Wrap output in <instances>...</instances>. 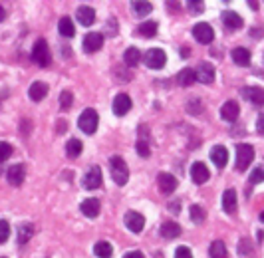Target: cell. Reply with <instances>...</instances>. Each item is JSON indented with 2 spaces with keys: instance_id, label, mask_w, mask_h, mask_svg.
I'll return each mask as SVG.
<instances>
[{
  "instance_id": "cell-1",
  "label": "cell",
  "mask_w": 264,
  "mask_h": 258,
  "mask_svg": "<svg viewBox=\"0 0 264 258\" xmlns=\"http://www.w3.org/2000/svg\"><path fill=\"white\" fill-rule=\"evenodd\" d=\"M109 175H111L113 183L119 185V187H123V185L129 181V169H127L125 161H123L119 155H113V157L109 159Z\"/></svg>"
},
{
  "instance_id": "cell-2",
  "label": "cell",
  "mask_w": 264,
  "mask_h": 258,
  "mask_svg": "<svg viewBox=\"0 0 264 258\" xmlns=\"http://www.w3.org/2000/svg\"><path fill=\"white\" fill-rule=\"evenodd\" d=\"M98 125H100L98 111H96V109H92V107L84 109V111H82V115H80V119H78V127H80L84 133L94 135V133L98 131Z\"/></svg>"
},
{
  "instance_id": "cell-3",
  "label": "cell",
  "mask_w": 264,
  "mask_h": 258,
  "mask_svg": "<svg viewBox=\"0 0 264 258\" xmlns=\"http://www.w3.org/2000/svg\"><path fill=\"white\" fill-rule=\"evenodd\" d=\"M32 60L40 66V68H46L50 66L52 62V56H50V48H48V42L46 40H38L32 48Z\"/></svg>"
},
{
  "instance_id": "cell-4",
  "label": "cell",
  "mask_w": 264,
  "mask_h": 258,
  "mask_svg": "<svg viewBox=\"0 0 264 258\" xmlns=\"http://www.w3.org/2000/svg\"><path fill=\"white\" fill-rule=\"evenodd\" d=\"M252 161H254V147L246 145V143H240L236 147V169L238 171H246Z\"/></svg>"
},
{
  "instance_id": "cell-5",
  "label": "cell",
  "mask_w": 264,
  "mask_h": 258,
  "mask_svg": "<svg viewBox=\"0 0 264 258\" xmlns=\"http://www.w3.org/2000/svg\"><path fill=\"white\" fill-rule=\"evenodd\" d=\"M143 60H145L147 68H151V70H161V68L167 64V54L161 50V48H151V50L145 52Z\"/></svg>"
},
{
  "instance_id": "cell-6",
  "label": "cell",
  "mask_w": 264,
  "mask_h": 258,
  "mask_svg": "<svg viewBox=\"0 0 264 258\" xmlns=\"http://www.w3.org/2000/svg\"><path fill=\"white\" fill-rule=\"evenodd\" d=\"M123 222H125L127 230H131V232L139 234V232L143 230V226H145V216H143L141 212H137V210H127V212H125Z\"/></svg>"
},
{
  "instance_id": "cell-7",
  "label": "cell",
  "mask_w": 264,
  "mask_h": 258,
  "mask_svg": "<svg viewBox=\"0 0 264 258\" xmlns=\"http://www.w3.org/2000/svg\"><path fill=\"white\" fill-rule=\"evenodd\" d=\"M193 36H195V40L201 42V44H211L212 38H214V30H212L211 24L199 22V24L193 26Z\"/></svg>"
},
{
  "instance_id": "cell-8",
  "label": "cell",
  "mask_w": 264,
  "mask_h": 258,
  "mask_svg": "<svg viewBox=\"0 0 264 258\" xmlns=\"http://www.w3.org/2000/svg\"><path fill=\"white\" fill-rule=\"evenodd\" d=\"M209 177H211V171L207 169V165L203 161H197V163L191 165V179H193V183L203 185V183L209 181Z\"/></svg>"
},
{
  "instance_id": "cell-9",
  "label": "cell",
  "mask_w": 264,
  "mask_h": 258,
  "mask_svg": "<svg viewBox=\"0 0 264 258\" xmlns=\"http://www.w3.org/2000/svg\"><path fill=\"white\" fill-rule=\"evenodd\" d=\"M102 181H104V177H102V169L98 167V165H94V167H90V171L84 175V187L86 189H98L100 185H102Z\"/></svg>"
},
{
  "instance_id": "cell-10",
  "label": "cell",
  "mask_w": 264,
  "mask_h": 258,
  "mask_svg": "<svg viewBox=\"0 0 264 258\" xmlns=\"http://www.w3.org/2000/svg\"><path fill=\"white\" fill-rule=\"evenodd\" d=\"M24 177H26V167H24L22 163L10 165V169H8V173H6V179H8V183H10V185H14V187L22 185Z\"/></svg>"
},
{
  "instance_id": "cell-11",
  "label": "cell",
  "mask_w": 264,
  "mask_h": 258,
  "mask_svg": "<svg viewBox=\"0 0 264 258\" xmlns=\"http://www.w3.org/2000/svg\"><path fill=\"white\" fill-rule=\"evenodd\" d=\"M157 185H159V191L163 193V195H171L175 189H177V179L173 177V175H169V173H159L157 175Z\"/></svg>"
},
{
  "instance_id": "cell-12",
  "label": "cell",
  "mask_w": 264,
  "mask_h": 258,
  "mask_svg": "<svg viewBox=\"0 0 264 258\" xmlns=\"http://www.w3.org/2000/svg\"><path fill=\"white\" fill-rule=\"evenodd\" d=\"M111 109H113V113H115L117 117H123V115L131 109V98H129L127 94H117L115 100H113Z\"/></svg>"
},
{
  "instance_id": "cell-13",
  "label": "cell",
  "mask_w": 264,
  "mask_h": 258,
  "mask_svg": "<svg viewBox=\"0 0 264 258\" xmlns=\"http://www.w3.org/2000/svg\"><path fill=\"white\" fill-rule=\"evenodd\" d=\"M102 46H104V36L100 32H90L84 36V50L88 54L102 50Z\"/></svg>"
},
{
  "instance_id": "cell-14",
  "label": "cell",
  "mask_w": 264,
  "mask_h": 258,
  "mask_svg": "<svg viewBox=\"0 0 264 258\" xmlns=\"http://www.w3.org/2000/svg\"><path fill=\"white\" fill-rule=\"evenodd\" d=\"M195 76H197V82H201V84H212L214 82V68H212V64L203 62L195 70Z\"/></svg>"
},
{
  "instance_id": "cell-15",
  "label": "cell",
  "mask_w": 264,
  "mask_h": 258,
  "mask_svg": "<svg viewBox=\"0 0 264 258\" xmlns=\"http://www.w3.org/2000/svg\"><path fill=\"white\" fill-rule=\"evenodd\" d=\"M76 20L82 24V26H92L96 22V10L92 6H80L78 12H76Z\"/></svg>"
},
{
  "instance_id": "cell-16",
  "label": "cell",
  "mask_w": 264,
  "mask_h": 258,
  "mask_svg": "<svg viewBox=\"0 0 264 258\" xmlns=\"http://www.w3.org/2000/svg\"><path fill=\"white\" fill-rule=\"evenodd\" d=\"M46 96H48V84H44V82H34L28 88V98L32 102H42Z\"/></svg>"
},
{
  "instance_id": "cell-17",
  "label": "cell",
  "mask_w": 264,
  "mask_h": 258,
  "mask_svg": "<svg viewBox=\"0 0 264 258\" xmlns=\"http://www.w3.org/2000/svg\"><path fill=\"white\" fill-rule=\"evenodd\" d=\"M238 113H240V107H238V103L232 102V100H230V102H226L222 107H220V117H222L224 121H228V123L236 121Z\"/></svg>"
},
{
  "instance_id": "cell-18",
  "label": "cell",
  "mask_w": 264,
  "mask_h": 258,
  "mask_svg": "<svg viewBox=\"0 0 264 258\" xmlns=\"http://www.w3.org/2000/svg\"><path fill=\"white\" fill-rule=\"evenodd\" d=\"M220 20H222V24H224L228 30H238V28H242V18H240L236 12H232V10H224L222 16H220Z\"/></svg>"
},
{
  "instance_id": "cell-19",
  "label": "cell",
  "mask_w": 264,
  "mask_h": 258,
  "mask_svg": "<svg viewBox=\"0 0 264 258\" xmlns=\"http://www.w3.org/2000/svg\"><path fill=\"white\" fill-rule=\"evenodd\" d=\"M211 161L218 169H222L228 163V151H226V147L224 145H214L211 149Z\"/></svg>"
},
{
  "instance_id": "cell-20",
  "label": "cell",
  "mask_w": 264,
  "mask_h": 258,
  "mask_svg": "<svg viewBox=\"0 0 264 258\" xmlns=\"http://www.w3.org/2000/svg\"><path fill=\"white\" fill-rule=\"evenodd\" d=\"M242 96L254 105H264V90L258 86H250V88H244L242 90Z\"/></svg>"
},
{
  "instance_id": "cell-21",
  "label": "cell",
  "mask_w": 264,
  "mask_h": 258,
  "mask_svg": "<svg viewBox=\"0 0 264 258\" xmlns=\"http://www.w3.org/2000/svg\"><path fill=\"white\" fill-rule=\"evenodd\" d=\"M80 208H82V212H84L88 218H96V216L102 212V203H100L98 199H86V201L80 205Z\"/></svg>"
},
{
  "instance_id": "cell-22",
  "label": "cell",
  "mask_w": 264,
  "mask_h": 258,
  "mask_svg": "<svg viewBox=\"0 0 264 258\" xmlns=\"http://www.w3.org/2000/svg\"><path fill=\"white\" fill-rule=\"evenodd\" d=\"M195 82H197V76H195V70H191V68H185L177 74V84L183 86V88H189Z\"/></svg>"
},
{
  "instance_id": "cell-23",
  "label": "cell",
  "mask_w": 264,
  "mask_h": 258,
  "mask_svg": "<svg viewBox=\"0 0 264 258\" xmlns=\"http://www.w3.org/2000/svg\"><path fill=\"white\" fill-rule=\"evenodd\" d=\"M250 60H252V56H250V52L246 50V48H242V46H238V48H234L232 50V62L236 64V66H248L250 64Z\"/></svg>"
},
{
  "instance_id": "cell-24",
  "label": "cell",
  "mask_w": 264,
  "mask_h": 258,
  "mask_svg": "<svg viewBox=\"0 0 264 258\" xmlns=\"http://www.w3.org/2000/svg\"><path fill=\"white\" fill-rule=\"evenodd\" d=\"M157 28H159V24L155 20H147V22H141V24L137 26V34L143 36V38H153V36L157 34Z\"/></svg>"
},
{
  "instance_id": "cell-25",
  "label": "cell",
  "mask_w": 264,
  "mask_h": 258,
  "mask_svg": "<svg viewBox=\"0 0 264 258\" xmlns=\"http://www.w3.org/2000/svg\"><path fill=\"white\" fill-rule=\"evenodd\" d=\"M58 30H60V34H62L64 38H74V34H76L74 20H72V18H68V16H64V18L58 22Z\"/></svg>"
},
{
  "instance_id": "cell-26",
  "label": "cell",
  "mask_w": 264,
  "mask_h": 258,
  "mask_svg": "<svg viewBox=\"0 0 264 258\" xmlns=\"http://www.w3.org/2000/svg\"><path fill=\"white\" fill-rule=\"evenodd\" d=\"M222 208L226 212H234L236 210V193L234 189H226L222 195Z\"/></svg>"
},
{
  "instance_id": "cell-27",
  "label": "cell",
  "mask_w": 264,
  "mask_h": 258,
  "mask_svg": "<svg viewBox=\"0 0 264 258\" xmlns=\"http://www.w3.org/2000/svg\"><path fill=\"white\" fill-rule=\"evenodd\" d=\"M181 234V226L177 224V222H163V226H161V236L163 238H177Z\"/></svg>"
},
{
  "instance_id": "cell-28",
  "label": "cell",
  "mask_w": 264,
  "mask_h": 258,
  "mask_svg": "<svg viewBox=\"0 0 264 258\" xmlns=\"http://www.w3.org/2000/svg\"><path fill=\"white\" fill-rule=\"evenodd\" d=\"M94 254L98 258H111L113 254V246L107 242V240H100L94 244Z\"/></svg>"
},
{
  "instance_id": "cell-29",
  "label": "cell",
  "mask_w": 264,
  "mask_h": 258,
  "mask_svg": "<svg viewBox=\"0 0 264 258\" xmlns=\"http://www.w3.org/2000/svg\"><path fill=\"white\" fill-rule=\"evenodd\" d=\"M131 10H133V14L135 16H147L151 10H153V4L151 2H147V0H139V2H131Z\"/></svg>"
},
{
  "instance_id": "cell-30",
  "label": "cell",
  "mask_w": 264,
  "mask_h": 258,
  "mask_svg": "<svg viewBox=\"0 0 264 258\" xmlns=\"http://www.w3.org/2000/svg\"><path fill=\"white\" fill-rule=\"evenodd\" d=\"M123 62L129 66V68H135L139 62H141V52L137 50V48H127L125 50V54H123Z\"/></svg>"
},
{
  "instance_id": "cell-31",
  "label": "cell",
  "mask_w": 264,
  "mask_h": 258,
  "mask_svg": "<svg viewBox=\"0 0 264 258\" xmlns=\"http://www.w3.org/2000/svg\"><path fill=\"white\" fill-rule=\"evenodd\" d=\"M34 234V226L30 222H24L18 226V244H26Z\"/></svg>"
},
{
  "instance_id": "cell-32",
  "label": "cell",
  "mask_w": 264,
  "mask_h": 258,
  "mask_svg": "<svg viewBox=\"0 0 264 258\" xmlns=\"http://www.w3.org/2000/svg\"><path fill=\"white\" fill-rule=\"evenodd\" d=\"M82 149H84V145H82L80 139H70V141L66 143V155H68L70 159L80 157V155H82Z\"/></svg>"
},
{
  "instance_id": "cell-33",
  "label": "cell",
  "mask_w": 264,
  "mask_h": 258,
  "mask_svg": "<svg viewBox=\"0 0 264 258\" xmlns=\"http://www.w3.org/2000/svg\"><path fill=\"white\" fill-rule=\"evenodd\" d=\"M209 254L211 258H228V252H226V246L222 240H214L209 248Z\"/></svg>"
},
{
  "instance_id": "cell-34",
  "label": "cell",
  "mask_w": 264,
  "mask_h": 258,
  "mask_svg": "<svg viewBox=\"0 0 264 258\" xmlns=\"http://www.w3.org/2000/svg\"><path fill=\"white\" fill-rule=\"evenodd\" d=\"M189 216H191V220H193V222H197V224H199V222H203V220H205V216H207V214H205V208H203V206L191 205V208H189Z\"/></svg>"
},
{
  "instance_id": "cell-35",
  "label": "cell",
  "mask_w": 264,
  "mask_h": 258,
  "mask_svg": "<svg viewBox=\"0 0 264 258\" xmlns=\"http://www.w3.org/2000/svg\"><path fill=\"white\" fill-rule=\"evenodd\" d=\"M264 181V165L260 167H256L252 173H250V183L252 185H258V183H262Z\"/></svg>"
},
{
  "instance_id": "cell-36",
  "label": "cell",
  "mask_w": 264,
  "mask_h": 258,
  "mask_svg": "<svg viewBox=\"0 0 264 258\" xmlns=\"http://www.w3.org/2000/svg\"><path fill=\"white\" fill-rule=\"evenodd\" d=\"M72 102H74V96L70 92H62V96H60V107L62 109H70L72 107Z\"/></svg>"
},
{
  "instance_id": "cell-37",
  "label": "cell",
  "mask_w": 264,
  "mask_h": 258,
  "mask_svg": "<svg viewBox=\"0 0 264 258\" xmlns=\"http://www.w3.org/2000/svg\"><path fill=\"white\" fill-rule=\"evenodd\" d=\"M135 149H137V153L141 155V157H149V155H151V151H149V141L139 139V141L135 143Z\"/></svg>"
},
{
  "instance_id": "cell-38",
  "label": "cell",
  "mask_w": 264,
  "mask_h": 258,
  "mask_svg": "<svg viewBox=\"0 0 264 258\" xmlns=\"http://www.w3.org/2000/svg\"><path fill=\"white\" fill-rule=\"evenodd\" d=\"M12 155V145L6 141H0V163H4Z\"/></svg>"
},
{
  "instance_id": "cell-39",
  "label": "cell",
  "mask_w": 264,
  "mask_h": 258,
  "mask_svg": "<svg viewBox=\"0 0 264 258\" xmlns=\"http://www.w3.org/2000/svg\"><path fill=\"white\" fill-rule=\"evenodd\" d=\"M8 236H10V226L6 220H0V244H4L8 240Z\"/></svg>"
},
{
  "instance_id": "cell-40",
  "label": "cell",
  "mask_w": 264,
  "mask_h": 258,
  "mask_svg": "<svg viewBox=\"0 0 264 258\" xmlns=\"http://www.w3.org/2000/svg\"><path fill=\"white\" fill-rule=\"evenodd\" d=\"M185 6L191 10V12H203V8H205V4L203 2H199V0H189V2H185Z\"/></svg>"
},
{
  "instance_id": "cell-41",
  "label": "cell",
  "mask_w": 264,
  "mask_h": 258,
  "mask_svg": "<svg viewBox=\"0 0 264 258\" xmlns=\"http://www.w3.org/2000/svg\"><path fill=\"white\" fill-rule=\"evenodd\" d=\"M175 258H193V252H191V248H187V246H179V248L175 250Z\"/></svg>"
},
{
  "instance_id": "cell-42",
  "label": "cell",
  "mask_w": 264,
  "mask_h": 258,
  "mask_svg": "<svg viewBox=\"0 0 264 258\" xmlns=\"http://www.w3.org/2000/svg\"><path fill=\"white\" fill-rule=\"evenodd\" d=\"M256 131H258L260 135H264V113H260L258 119H256Z\"/></svg>"
},
{
  "instance_id": "cell-43",
  "label": "cell",
  "mask_w": 264,
  "mask_h": 258,
  "mask_svg": "<svg viewBox=\"0 0 264 258\" xmlns=\"http://www.w3.org/2000/svg\"><path fill=\"white\" fill-rule=\"evenodd\" d=\"M123 258H145V256H143V252H139V250H131V252H127Z\"/></svg>"
},
{
  "instance_id": "cell-44",
  "label": "cell",
  "mask_w": 264,
  "mask_h": 258,
  "mask_svg": "<svg viewBox=\"0 0 264 258\" xmlns=\"http://www.w3.org/2000/svg\"><path fill=\"white\" fill-rule=\"evenodd\" d=\"M248 6H250L252 10H258V6H260V4H258L256 0H250V2H248Z\"/></svg>"
},
{
  "instance_id": "cell-45",
  "label": "cell",
  "mask_w": 264,
  "mask_h": 258,
  "mask_svg": "<svg viewBox=\"0 0 264 258\" xmlns=\"http://www.w3.org/2000/svg\"><path fill=\"white\" fill-rule=\"evenodd\" d=\"M189 48H181V56H183V58H187V56H191V54H189Z\"/></svg>"
},
{
  "instance_id": "cell-46",
  "label": "cell",
  "mask_w": 264,
  "mask_h": 258,
  "mask_svg": "<svg viewBox=\"0 0 264 258\" xmlns=\"http://www.w3.org/2000/svg\"><path fill=\"white\" fill-rule=\"evenodd\" d=\"M169 208H171L173 212H177V210H179V203H171V205H169Z\"/></svg>"
},
{
  "instance_id": "cell-47",
  "label": "cell",
  "mask_w": 264,
  "mask_h": 258,
  "mask_svg": "<svg viewBox=\"0 0 264 258\" xmlns=\"http://www.w3.org/2000/svg\"><path fill=\"white\" fill-rule=\"evenodd\" d=\"M4 16H6V10H4V8H2V6H0V22H2V20H4Z\"/></svg>"
},
{
  "instance_id": "cell-48",
  "label": "cell",
  "mask_w": 264,
  "mask_h": 258,
  "mask_svg": "<svg viewBox=\"0 0 264 258\" xmlns=\"http://www.w3.org/2000/svg\"><path fill=\"white\" fill-rule=\"evenodd\" d=\"M260 220H262V222H264V210H262V212H260Z\"/></svg>"
},
{
  "instance_id": "cell-49",
  "label": "cell",
  "mask_w": 264,
  "mask_h": 258,
  "mask_svg": "<svg viewBox=\"0 0 264 258\" xmlns=\"http://www.w3.org/2000/svg\"><path fill=\"white\" fill-rule=\"evenodd\" d=\"M0 258H4V256H0Z\"/></svg>"
}]
</instances>
